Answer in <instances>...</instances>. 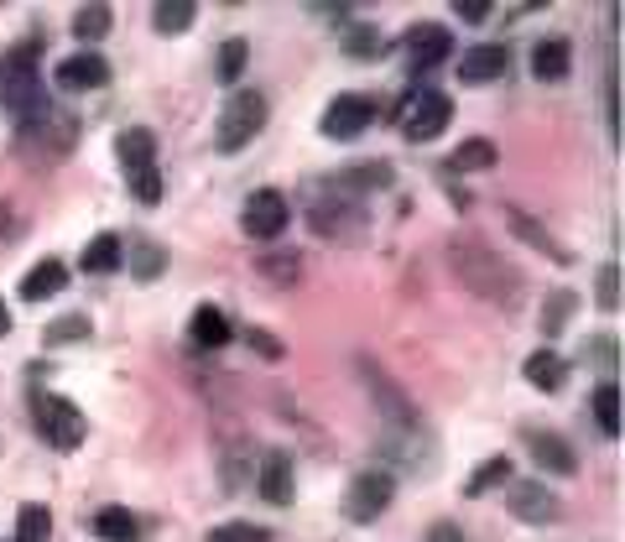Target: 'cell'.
I'll return each mask as SVG.
<instances>
[{
    "mask_svg": "<svg viewBox=\"0 0 625 542\" xmlns=\"http://www.w3.org/2000/svg\"><path fill=\"white\" fill-rule=\"evenodd\" d=\"M584 360H589V365H615V360H621V344L609 334H594L589 344H584Z\"/></svg>",
    "mask_w": 625,
    "mask_h": 542,
    "instance_id": "obj_38",
    "label": "cell"
},
{
    "mask_svg": "<svg viewBox=\"0 0 625 542\" xmlns=\"http://www.w3.org/2000/svg\"><path fill=\"white\" fill-rule=\"evenodd\" d=\"M73 339H89V319H84V313H68V319L48 323V344H73Z\"/></svg>",
    "mask_w": 625,
    "mask_h": 542,
    "instance_id": "obj_34",
    "label": "cell"
},
{
    "mask_svg": "<svg viewBox=\"0 0 625 542\" xmlns=\"http://www.w3.org/2000/svg\"><path fill=\"white\" fill-rule=\"evenodd\" d=\"M120 261H125V245H120V235H94V240L84 245V255H79V267H84L89 277L120 271Z\"/></svg>",
    "mask_w": 625,
    "mask_h": 542,
    "instance_id": "obj_21",
    "label": "cell"
},
{
    "mask_svg": "<svg viewBox=\"0 0 625 542\" xmlns=\"http://www.w3.org/2000/svg\"><path fill=\"white\" fill-rule=\"evenodd\" d=\"M266 126V100L255 94V89H235L220 110V131H214V147L220 152H240V147H251L255 136Z\"/></svg>",
    "mask_w": 625,
    "mask_h": 542,
    "instance_id": "obj_4",
    "label": "cell"
},
{
    "mask_svg": "<svg viewBox=\"0 0 625 542\" xmlns=\"http://www.w3.org/2000/svg\"><path fill=\"white\" fill-rule=\"evenodd\" d=\"M32 418H37V433L52 443V449H79L84 443V412L63 397H37L32 402Z\"/></svg>",
    "mask_w": 625,
    "mask_h": 542,
    "instance_id": "obj_6",
    "label": "cell"
},
{
    "mask_svg": "<svg viewBox=\"0 0 625 542\" xmlns=\"http://www.w3.org/2000/svg\"><path fill=\"white\" fill-rule=\"evenodd\" d=\"M94 538L100 542H141L147 538V526H141V516L135 511H125V506H104V511H94Z\"/></svg>",
    "mask_w": 625,
    "mask_h": 542,
    "instance_id": "obj_17",
    "label": "cell"
},
{
    "mask_svg": "<svg viewBox=\"0 0 625 542\" xmlns=\"http://www.w3.org/2000/svg\"><path fill=\"white\" fill-rule=\"evenodd\" d=\"M6 329H11V313H6V303H0V334H6Z\"/></svg>",
    "mask_w": 625,
    "mask_h": 542,
    "instance_id": "obj_44",
    "label": "cell"
},
{
    "mask_svg": "<svg viewBox=\"0 0 625 542\" xmlns=\"http://www.w3.org/2000/svg\"><path fill=\"white\" fill-rule=\"evenodd\" d=\"M391 495H396V480H391L386 470L355 474L350 491H344V516H350V522H375V516L391 506Z\"/></svg>",
    "mask_w": 625,
    "mask_h": 542,
    "instance_id": "obj_7",
    "label": "cell"
},
{
    "mask_svg": "<svg viewBox=\"0 0 625 542\" xmlns=\"http://www.w3.org/2000/svg\"><path fill=\"white\" fill-rule=\"evenodd\" d=\"M371 120H375V100H365V94H339V100L323 110L319 126L329 141H355Z\"/></svg>",
    "mask_w": 625,
    "mask_h": 542,
    "instance_id": "obj_9",
    "label": "cell"
},
{
    "mask_svg": "<svg viewBox=\"0 0 625 542\" xmlns=\"http://www.w3.org/2000/svg\"><path fill=\"white\" fill-rule=\"evenodd\" d=\"M209 542H271V532L255 522H224L209 532Z\"/></svg>",
    "mask_w": 625,
    "mask_h": 542,
    "instance_id": "obj_33",
    "label": "cell"
},
{
    "mask_svg": "<svg viewBox=\"0 0 625 542\" xmlns=\"http://www.w3.org/2000/svg\"><path fill=\"white\" fill-rule=\"evenodd\" d=\"M0 104L17 110L21 120L48 104L42 79H37V42H21L17 52H6V63H0Z\"/></svg>",
    "mask_w": 625,
    "mask_h": 542,
    "instance_id": "obj_2",
    "label": "cell"
},
{
    "mask_svg": "<svg viewBox=\"0 0 625 542\" xmlns=\"http://www.w3.org/2000/svg\"><path fill=\"white\" fill-rule=\"evenodd\" d=\"M115 157H120V168H125V178H135V172H152L157 168V136L141 131V126L120 131L115 136Z\"/></svg>",
    "mask_w": 625,
    "mask_h": 542,
    "instance_id": "obj_14",
    "label": "cell"
},
{
    "mask_svg": "<svg viewBox=\"0 0 625 542\" xmlns=\"http://www.w3.org/2000/svg\"><path fill=\"white\" fill-rule=\"evenodd\" d=\"M495 485H511V459H506V454L485 459V464H480V470L470 474V485H464V495H485V491H495Z\"/></svg>",
    "mask_w": 625,
    "mask_h": 542,
    "instance_id": "obj_29",
    "label": "cell"
},
{
    "mask_svg": "<svg viewBox=\"0 0 625 542\" xmlns=\"http://www.w3.org/2000/svg\"><path fill=\"white\" fill-rule=\"evenodd\" d=\"M448 267H454L458 282L470 292H480L485 303H495V308L522 303V277H516V267H506V261L495 251H485V245H448Z\"/></svg>",
    "mask_w": 625,
    "mask_h": 542,
    "instance_id": "obj_1",
    "label": "cell"
},
{
    "mask_svg": "<svg viewBox=\"0 0 625 542\" xmlns=\"http://www.w3.org/2000/svg\"><path fill=\"white\" fill-rule=\"evenodd\" d=\"M448 120H454V104H448V94H438V89H423V94H412V100L396 110V126H402V136L412 141V147H423V141L443 136L448 131Z\"/></svg>",
    "mask_w": 625,
    "mask_h": 542,
    "instance_id": "obj_5",
    "label": "cell"
},
{
    "mask_svg": "<svg viewBox=\"0 0 625 542\" xmlns=\"http://www.w3.org/2000/svg\"><path fill=\"white\" fill-rule=\"evenodd\" d=\"M344 48L360 52V58H371V52H381V37H375L371 27H350V37H344Z\"/></svg>",
    "mask_w": 625,
    "mask_h": 542,
    "instance_id": "obj_40",
    "label": "cell"
},
{
    "mask_svg": "<svg viewBox=\"0 0 625 542\" xmlns=\"http://www.w3.org/2000/svg\"><path fill=\"white\" fill-rule=\"evenodd\" d=\"M104 79H110V63H104L100 52H73V58H63V63H58V89H68V94L100 89Z\"/></svg>",
    "mask_w": 625,
    "mask_h": 542,
    "instance_id": "obj_11",
    "label": "cell"
},
{
    "mask_svg": "<svg viewBox=\"0 0 625 542\" xmlns=\"http://www.w3.org/2000/svg\"><path fill=\"white\" fill-rule=\"evenodd\" d=\"M245 339H251V350H261V355H266V360H282V344H276V339H271V334H261V329H251V334H245Z\"/></svg>",
    "mask_w": 625,
    "mask_h": 542,
    "instance_id": "obj_42",
    "label": "cell"
},
{
    "mask_svg": "<svg viewBox=\"0 0 625 542\" xmlns=\"http://www.w3.org/2000/svg\"><path fill=\"white\" fill-rule=\"evenodd\" d=\"M193 17H199V6L193 0H162V6H152V21L162 37H178L193 27Z\"/></svg>",
    "mask_w": 625,
    "mask_h": 542,
    "instance_id": "obj_25",
    "label": "cell"
},
{
    "mask_svg": "<svg viewBox=\"0 0 625 542\" xmlns=\"http://www.w3.org/2000/svg\"><path fill=\"white\" fill-rule=\"evenodd\" d=\"M63 288H68L63 261H37V267L27 271V282H21V298H27V303H42V298H58Z\"/></svg>",
    "mask_w": 625,
    "mask_h": 542,
    "instance_id": "obj_20",
    "label": "cell"
},
{
    "mask_svg": "<svg viewBox=\"0 0 625 542\" xmlns=\"http://www.w3.org/2000/svg\"><path fill=\"white\" fill-rule=\"evenodd\" d=\"M568 42L563 37H553V42H537V52H532V73H537L542 84H558L563 73H568Z\"/></svg>",
    "mask_w": 625,
    "mask_h": 542,
    "instance_id": "obj_23",
    "label": "cell"
},
{
    "mask_svg": "<svg viewBox=\"0 0 625 542\" xmlns=\"http://www.w3.org/2000/svg\"><path fill=\"white\" fill-rule=\"evenodd\" d=\"M433 542H464V532H454L448 522H438V526H433Z\"/></svg>",
    "mask_w": 625,
    "mask_h": 542,
    "instance_id": "obj_43",
    "label": "cell"
},
{
    "mask_svg": "<svg viewBox=\"0 0 625 542\" xmlns=\"http://www.w3.org/2000/svg\"><path fill=\"white\" fill-rule=\"evenodd\" d=\"M255 491L266 495L271 506H288V501H292V459L282 454V449H271V454L261 459V474H255Z\"/></svg>",
    "mask_w": 625,
    "mask_h": 542,
    "instance_id": "obj_15",
    "label": "cell"
},
{
    "mask_svg": "<svg viewBox=\"0 0 625 542\" xmlns=\"http://www.w3.org/2000/svg\"><path fill=\"white\" fill-rule=\"evenodd\" d=\"M506 506H511V516H522V522H537V526H547L553 516H558V495L547 491L542 480H516L506 491Z\"/></svg>",
    "mask_w": 625,
    "mask_h": 542,
    "instance_id": "obj_10",
    "label": "cell"
},
{
    "mask_svg": "<svg viewBox=\"0 0 625 542\" xmlns=\"http://www.w3.org/2000/svg\"><path fill=\"white\" fill-rule=\"evenodd\" d=\"M563 375H568V360L558 350H537V355H526V381L537 391H558Z\"/></svg>",
    "mask_w": 625,
    "mask_h": 542,
    "instance_id": "obj_22",
    "label": "cell"
},
{
    "mask_svg": "<svg viewBox=\"0 0 625 542\" xmlns=\"http://www.w3.org/2000/svg\"><path fill=\"white\" fill-rule=\"evenodd\" d=\"M594 303L615 313L621 308V267H599V288H594Z\"/></svg>",
    "mask_w": 625,
    "mask_h": 542,
    "instance_id": "obj_35",
    "label": "cell"
},
{
    "mask_svg": "<svg viewBox=\"0 0 625 542\" xmlns=\"http://www.w3.org/2000/svg\"><path fill=\"white\" fill-rule=\"evenodd\" d=\"M188 334H193V344L199 350H220V344H230V319H224L214 303H203V308H193V323H188Z\"/></svg>",
    "mask_w": 625,
    "mask_h": 542,
    "instance_id": "obj_19",
    "label": "cell"
},
{
    "mask_svg": "<svg viewBox=\"0 0 625 542\" xmlns=\"http://www.w3.org/2000/svg\"><path fill=\"white\" fill-rule=\"evenodd\" d=\"M245 58H251V48H245V42H224L220 48V58H214V79H220V84H235L240 73H245Z\"/></svg>",
    "mask_w": 625,
    "mask_h": 542,
    "instance_id": "obj_31",
    "label": "cell"
},
{
    "mask_svg": "<svg viewBox=\"0 0 625 542\" xmlns=\"http://www.w3.org/2000/svg\"><path fill=\"white\" fill-rule=\"evenodd\" d=\"M574 308H578V298L574 292H553V298H547V303H542V334L553 339V334H563V329H568V319H574Z\"/></svg>",
    "mask_w": 625,
    "mask_h": 542,
    "instance_id": "obj_30",
    "label": "cell"
},
{
    "mask_svg": "<svg viewBox=\"0 0 625 542\" xmlns=\"http://www.w3.org/2000/svg\"><path fill=\"white\" fill-rule=\"evenodd\" d=\"M458 17L464 21H491L495 6H485V0H458Z\"/></svg>",
    "mask_w": 625,
    "mask_h": 542,
    "instance_id": "obj_41",
    "label": "cell"
},
{
    "mask_svg": "<svg viewBox=\"0 0 625 542\" xmlns=\"http://www.w3.org/2000/svg\"><path fill=\"white\" fill-rule=\"evenodd\" d=\"M406 52H412V68H438L443 58L454 52V42H448L443 27L423 21V27H412V32H406Z\"/></svg>",
    "mask_w": 625,
    "mask_h": 542,
    "instance_id": "obj_16",
    "label": "cell"
},
{
    "mask_svg": "<svg viewBox=\"0 0 625 542\" xmlns=\"http://www.w3.org/2000/svg\"><path fill=\"white\" fill-rule=\"evenodd\" d=\"M391 162H365V168H344L334 172L323 188H334V199H355V193H381V188H391Z\"/></svg>",
    "mask_w": 625,
    "mask_h": 542,
    "instance_id": "obj_12",
    "label": "cell"
},
{
    "mask_svg": "<svg viewBox=\"0 0 625 542\" xmlns=\"http://www.w3.org/2000/svg\"><path fill=\"white\" fill-rule=\"evenodd\" d=\"M131 271L141 282H157L162 277V251L157 245H131Z\"/></svg>",
    "mask_w": 625,
    "mask_h": 542,
    "instance_id": "obj_36",
    "label": "cell"
},
{
    "mask_svg": "<svg viewBox=\"0 0 625 542\" xmlns=\"http://www.w3.org/2000/svg\"><path fill=\"white\" fill-rule=\"evenodd\" d=\"M73 141H79V120L63 104H42L37 116L21 120V152H37V157L58 162V157L73 152Z\"/></svg>",
    "mask_w": 625,
    "mask_h": 542,
    "instance_id": "obj_3",
    "label": "cell"
},
{
    "mask_svg": "<svg viewBox=\"0 0 625 542\" xmlns=\"http://www.w3.org/2000/svg\"><path fill=\"white\" fill-rule=\"evenodd\" d=\"M288 220H292V209H288V199H282L276 188L251 193L245 209H240V230H245L251 240H276L282 230H288Z\"/></svg>",
    "mask_w": 625,
    "mask_h": 542,
    "instance_id": "obj_8",
    "label": "cell"
},
{
    "mask_svg": "<svg viewBox=\"0 0 625 542\" xmlns=\"http://www.w3.org/2000/svg\"><path fill=\"white\" fill-rule=\"evenodd\" d=\"M48 532H52V511L42 501H27L17 511V538L11 542H48Z\"/></svg>",
    "mask_w": 625,
    "mask_h": 542,
    "instance_id": "obj_27",
    "label": "cell"
},
{
    "mask_svg": "<svg viewBox=\"0 0 625 542\" xmlns=\"http://www.w3.org/2000/svg\"><path fill=\"white\" fill-rule=\"evenodd\" d=\"M589 406H594V423H599V433L605 439H621V387H594V397H589Z\"/></svg>",
    "mask_w": 625,
    "mask_h": 542,
    "instance_id": "obj_24",
    "label": "cell"
},
{
    "mask_svg": "<svg viewBox=\"0 0 625 542\" xmlns=\"http://www.w3.org/2000/svg\"><path fill=\"white\" fill-rule=\"evenodd\" d=\"M526 449H532V459H537L542 470L558 474V480H568V474L578 470V454L558 439V433H532V443H526Z\"/></svg>",
    "mask_w": 625,
    "mask_h": 542,
    "instance_id": "obj_18",
    "label": "cell"
},
{
    "mask_svg": "<svg viewBox=\"0 0 625 542\" xmlns=\"http://www.w3.org/2000/svg\"><path fill=\"white\" fill-rule=\"evenodd\" d=\"M131 193H135V199H141V203H157V199H162V172H135V178H131Z\"/></svg>",
    "mask_w": 625,
    "mask_h": 542,
    "instance_id": "obj_39",
    "label": "cell"
},
{
    "mask_svg": "<svg viewBox=\"0 0 625 542\" xmlns=\"http://www.w3.org/2000/svg\"><path fill=\"white\" fill-rule=\"evenodd\" d=\"M485 168H495V141H485V136L464 141V147L448 157V172H485Z\"/></svg>",
    "mask_w": 625,
    "mask_h": 542,
    "instance_id": "obj_26",
    "label": "cell"
},
{
    "mask_svg": "<svg viewBox=\"0 0 625 542\" xmlns=\"http://www.w3.org/2000/svg\"><path fill=\"white\" fill-rule=\"evenodd\" d=\"M506 68H511V52L501 48V42H485V48L464 52L454 73L464 79V84H491V79H501V73H506Z\"/></svg>",
    "mask_w": 625,
    "mask_h": 542,
    "instance_id": "obj_13",
    "label": "cell"
},
{
    "mask_svg": "<svg viewBox=\"0 0 625 542\" xmlns=\"http://www.w3.org/2000/svg\"><path fill=\"white\" fill-rule=\"evenodd\" d=\"M251 474H255V464L245 459V449H230V459H224V491H245Z\"/></svg>",
    "mask_w": 625,
    "mask_h": 542,
    "instance_id": "obj_37",
    "label": "cell"
},
{
    "mask_svg": "<svg viewBox=\"0 0 625 542\" xmlns=\"http://www.w3.org/2000/svg\"><path fill=\"white\" fill-rule=\"evenodd\" d=\"M73 37H79V42L110 37V6H100V0H94V6H79V11H73Z\"/></svg>",
    "mask_w": 625,
    "mask_h": 542,
    "instance_id": "obj_28",
    "label": "cell"
},
{
    "mask_svg": "<svg viewBox=\"0 0 625 542\" xmlns=\"http://www.w3.org/2000/svg\"><path fill=\"white\" fill-rule=\"evenodd\" d=\"M511 224H516V230L526 235V245H537V251H547L553 261H568V251H563V245H553V235H547V230H542L537 220H526L522 209H511Z\"/></svg>",
    "mask_w": 625,
    "mask_h": 542,
    "instance_id": "obj_32",
    "label": "cell"
}]
</instances>
